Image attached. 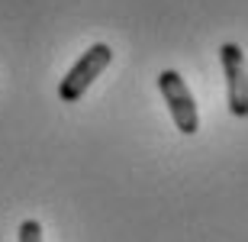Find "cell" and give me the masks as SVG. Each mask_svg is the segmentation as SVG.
Segmentation results:
<instances>
[{
  "instance_id": "cell-1",
  "label": "cell",
  "mask_w": 248,
  "mask_h": 242,
  "mask_svg": "<svg viewBox=\"0 0 248 242\" xmlns=\"http://www.w3.org/2000/svg\"><path fill=\"white\" fill-rule=\"evenodd\" d=\"M110 62H113V48L107 46V42H93V46L71 65V71L62 78L58 97H62L64 103H78L84 94H87V87L110 68Z\"/></svg>"
},
{
  "instance_id": "cell-2",
  "label": "cell",
  "mask_w": 248,
  "mask_h": 242,
  "mask_svg": "<svg viewBox=\"0 0 248 242\" xmlns=\"http://www.w3.org/2000/svg\"><path fill=\"white\" fill-rule=\"evenodd\" d=\"M158 91L165 97L168 103V113H171V120H174L177 132H184V136H193V132H200V113H197V100H193L190 87L187 81L177 71H161L158 75Z\"/></svg>"
},
{
  "instance_id": "cell-3",
  "label": "cell",
  "mask_w": 248,
  "mask_h": 242,
  "mask_svg": "<svg viewBox=\"0 0 248 242\" xmlns=\"http://www.w3.org/2000/svg\"><path fill=\"white\" fill-rule=\"evenodd\" d=\"M219 65L226 75V103L229 113L248 120V65H245V52L235 42L219 46Z\"/></svg>"
},
{
  "instance_id": "cell-4",
  "label": "cell",
  "mask_w": 248,
  "mask_h": 242,
  "mask_svg": "<svg viewBox=\"0 0 248 242\" xmlns=\"http://www.w3.org/2000/svg\"><path fill=\"white\" fill-rule=\"evenodd\" d=\"M19 242H42V223L39 220H23L19 223Z\"/></svg>"
}]
</instances>
